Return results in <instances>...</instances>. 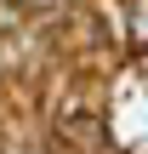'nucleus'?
<instances>
[{
  "label": "nucleus",
  "instance_id": "nucleus-1",
  "mask_svg": "<svg viewBox=\"0 0 148 154\" xmlns=\"http://www.w3.org/2000/svg\"><path fill=\"white\" fill-rule=\"evenodd\" d=\"M57 137H63V143H74L80 154H97L108 131H103V120H97L91 109H68V114L57 120Z\"/></svg>",
  "mask_w": 148,
  "mask_h": 154
},
{
  "label": "nucleus",
  "instance_id": "nucleus-2",
  "mask_svg": "<svg viewBox=\"0 0 148 154\" xmlns=\"http://www.w3.org/2000/svg\"><path fill=\"white\" fill-rule=\"evenodd\" d=\"M137 46H148V0H137Z\"/></svg>",
  "mask_w": 148,
  "mask_h": 154
}]
</instances>
